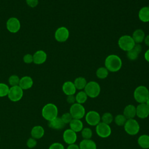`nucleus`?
Instances as JSON below:
<instances>
[{
    "label": "nucleus",
    "instance_id": "obj_16",
    "mask_svg": "<svg viewBox=\"0 0 149 149\" xmlns=\"http://www.w3.org/2000/svg\"><path fill=\"white\" fill-rule=\"evenodd\" d=\"M141 50H142L141 45L140 44H136L134 47L132 49L127 52L126 53L127 58L131 61H134L137 59Z\"/></svg>",
    "mask_w": 149,
    "mask_h": 149
},
{
    "label": "nucleus",
    "instance_id": "obj_4",
    "mask_svg": "<svg viewBox=\"0 0 149 149\" xmlns=\"http://www.w3.org/2000/svg\"><path fill=\"white\" fill-rule=\"evenodd\" d=\"M84 91L88 97L94 98L100 95L101 87L97 82L95 81H91L87 83V84L84 88Z\"/></svg>",
    "mask_w": 149,
    "mask_h": 149
},
{
    "label": "nucleus",
    "instance_id": "obj_23",
    "mask_svg": "<svg viewBox=\"0 0 149 149\" xmlns=\"http://www.w3.org/2000/svg\"><path fill=\"white\" fill-rule=\"evenodd\" d=\"M145 37L146 36L144 31L140 29L135 30L132 36V37L136 44L141 43L143 41H144Z\"/></svg>",
    "mask_w": 149,
    "mask_h": 149
},
{
    "label": "nucleus",
    "instance_id": "obj_27",
    "mask_svg": "<svg viewBox=\"0 0 149 149\" xmlns=\"http://www.w3.org/2000/svg\"><path fill=\"white\" fill-rule=\"evenodd\" d=\"M87 80L84 77H78L73 81L76 90H81L84 89L87 84Z\"/></svg>",
    "mask_w": 149,
    "mask_h": 149
},
{
    "label": "nucleus",
    "instance_id": "obj_22",
    "mask_svg": "<svg viewBox=\"0 0 149 149\" xmlns=\"http://www.w3.org/2000/svg\"><path fill=\"white\" fill-rule=\"evenodd\" d=\"M138 16L142 22H149V6L142 7L139 11Z\"/></svg>",
    "mask_w": 149,
    "mask_h": 149
},
{
    "label": "nucleus",
    "instance_id": "obj_40",
    "mask_svg": "<svg viewBox=\"0 0 149 149\" xmlns=\"http://www.w3.org/2000/svg\"><path fill=\"white\" fill-rule=\"evenodd\" d=\"M66 101L67 102L72 105L74 103H76V98H75V96L74 95H67V98H66Z\"/></svg>",
    "mask_w": 149,
    "mask_h": 149
},
{
    "label": "nucleus",
    "instance_id": "obj_34",
    "mask_svg": "<svg viewBox=\"0 0 149 149\" xmlns=\"http://www.w3.org/2000/svg\"><path fill=\"white\" fill-rule=\"evenodd\" d=\"M9 87L5 83H0V97L7 96L9 90Z\"/></svg>",
    "mask_w": 149,
    "mask_h": 149
},
{
    "label": "nucleus",
    "instance_id": "obj_39",
    "mask_svg": "<svg viewBox=\"0 0 149 149\" xmlns=\"http://www.w3.org/2000/svg\"><path fill=\"white\" fill-rule=\"evenodd\" d=\"M26 2L29 6L35 8L38 4V0H26Z\"/></svg>",
    "mask_w": 149,
    "mask_h": 149
},
{
    "label": "nucleus",
    "instance_id": "obj_31",
    "mask_svg": "<svg viewBox=\"0 0 149 149\" xmlns=\"http://www.w3.org/2000/svg\"><path fill=\"white\" fill-rule=\"evenodd\" d=\"M126 120H127V119L123 114L117 115L114 118L115 123H116V125H117L119 126H124Z\"/></svg>",
    "mask_w": 149,
    "mask_h": 149
},
{
    "label": "nucleus",
    "instance_id": "obj_18",
    "mask_svg": "<svg viewBox=\"0 0 149 149\" xmlns=\"http://www.w3.org/2000/svg\"><path fill=\"white\" fill-rule=\"evenodd\" d=\"M33 85V79L29 76H24L20 78L19 86L23 90L30 88Z\"/></svg>",
    "mask_w": 149,
    "mask_h": 149
},
{
    "label": "nucleus",
    "instance_id": "obj_8",
    "mask_svg": "<svg viewBox=\"0 0 149 149\" xmlns=\"http://www.w3.org/2000/svg\"><path fill=\"white\" fill-rule=\"evenodd\" d=\"M7 96L11 101L17 102L22 98L23 96V90L19 86H12L9 88Z\"/></svg>",
    "mask_w": 149,
    "mask_h": 149
},
{
    "label": "nucleus",
    "instance_id": "obj_41",
    "mask_svg": "<svg viewBox=\"0 0 149 149\" xmlns=\"http://www.w3.org/2000/svg\"><path fill=\"white\" fill-rule=\"evenodd\" d=\"M66 149H80L79 146L75 143L72 144H69Z\"/></svg>",
    "mask_w": 149,
    "mask_h": 149
},
{
    "label": "nucleus",
    "instance_id": "obj_10",
    "mask_svg": "<svg viewBox=\"0 0 149 149\" xmlns=\"http://www.w3.org/2000/svg\"><path fill=\"white\" fill-rule=\"evenodd\" d=\"M85 119L89 125L96 126L101 121V116L98 112L90 111L85 115Z\"/></svg>",
    "mask_w": 149,
    "mask_h": 149
},
{
    "label": "nucleus",
    "instance_id": "obj_13",
    "mask_svg": "<svg viewBox=\"0 0 149 149\" xmlns=\"http://www.w3.org/2000/svg\"><path fill=\"white\" fill-rule=\"evenodd\" d=\"M77 136L75 132L70 129H68L63 132V140L68 144H72L75 143Z\"/></svg>",
    "mask_w": 149,
    "mask_h": 149
},
{
    "label": "nucleus",
    "instance_id": "obj_3",
    "mask_svg": "<svg viewBox=\"0 0 149 149\" xmlns=\"http://www.w3.org/2000/svg\"><path fill=\"white\" fill-rule=\"evenodd\" d=\"M133 96L139 104L146 103L149 98V90L144 86H139L135 88Z\"/></svg>",
    "mask_w": 149,
    "mask_h": 149
},
{
    "label": "nucleus",
    "instance_id": "obj_37",
    "mask_svg": "<svg viewBox=\"0 0 149 149\" xmlns=\"http://www.w3.org/2000/svg\"><path fill=\"white\" fill-rule=\"evenodd\" d=\"M23 60L25 63L30 64L33 62V55L30 54H26L23 56Z\"/></svg>",
    "mask_w": 149,
    "mask_h": 149
},
{
    "label": "nucleus",
    "instance_id": "obj_7",
    "mask_svg": "<svg viewBox=\"0 0 149 149\" xmlns=\"http://www.w3.org/2000/svg\"><path fill=\"white\" fill-rule=\"evenodd\" d=\"M69 112L71 114L73 119H81L85 116L86 115V110L83 105L77 102L71 105Z\"/></svg>",
    "mask_w": 149,
    "mask_h": 149
},
{
    "label": "nucleus",
    "instance_id": "obj_33",
    "mask_svg": "<svg viewBox=\"0 0 149 149\" xmlns=\"http://www.w3.org/2000/svg\"><path fill=\"white\" fill-rule=\"evenodd\" d=\"M20 79L19 77L16 74H13L11 75L9 79H8V83L10 87L12 86H19V82H20Z\"/></svg>",
    "mask_w": 149,
    "mask_h": 149
},
{
    "label": "nucleus",
    "instance_id": "obj_15",
    "mask_svg": "<svg viewBox=\"0 0 149 149\" xmlns=\"http://www.w3.org/2000/svg\"><path fill=\"white\" fill-rule=\"evenodd\" d=\"M33 63L36 65H41L44 63L47 58L46 52L43 50H38L33 55Z\"/></svg>",
    "mask_w": 149,
    "mask_h": 149
},
{
    "label": "nucleus",
    "instance_id": "obj_9",
    "mask_svg": "<svg viewBox=\"0 0 149 149\" xmlns=\"http://www.w3.org/2000/svg\"><path fill=\"white\" fill-rule=\"evenodd\" d=\"M97 134L101 138L108 137L112 132L109 125L100 122L95 127Z\"/></svg>",
    "mask_w": 149,
    "mask_h": 149
},
{
    "label": "nucleus",
    "instance_id": "obj_20",
    "mask_svg": "<svg viewBox=\"0 0 149 149\" xmlns=\"http://www.w3.org/2000/svg\"><path fill=\"white\" fill-rule=\"evenodd\" d=\"M65 126V123L62 121L61 118L56 117L53 120L48 122V126L55 130H61Z\"/></svg>",
    "mask_w": 149,
    "mask_h": 149
},
{
    "label": "nucleus",
    "instance_id": "obj_30",
    "mask_svg": "<svg viewBox=\"0 0 149 149\" xmlns=\"http://www.w3.org/2000/svg\"><path fill=\"white\" fill-rule=\"evenodd\" d=\"M101 120H102V122L109 125L113 120V117L110 112H105L101 116Z\"/></svg>",
    "mask_w": 149,
    "mask_h": 149
},
{
    "label": "nucleus",
    "instance_id": "obj_19",
    "mask_svg": "<svg viewBox=\"0 0 149 149\" xmlns=\"http://www.w3.org/2000/svg\"><path fill=\"white\" fill-rule=\"evenodd\" d=\"M123 112V115L127 119H134V118L136 116V107L132 104L127 105L125 107Z\"/></svg>",
    "mask_w": 149,
    "mask_h": 149
},
{
    "label": "nucleus",
    "instance_id": "obj_12",
    "mask_svg": "<svg viewBox=\"0 0 149 149\" xmlns=\"http://www.w3.org/2000/svg\"><path fill=\"white\" fill-rule=\"evenodd\" d=\"M6 29L12 33H16L20 30L21 24L19 20L15 17H10L6 22Z\"/></svg>",
    "mask_w": 149,
    "mask_h": 149
},
{
    "label": "nucleus",
    "instance_id": "obj_26",
    "mask_svg": "<svg viewBox=\"0 0 149 149\" xmlns=\"http://www.w3.org/2000/svg\"><path fill=\"white\" fill-rule=\"evenodd\" d=\"M137 143L143 149L149 148V135L142 134L138 138Z\"/></svg>",
    "mask_w": 149,
    "mask_h": 149
},
{
    "label": "nucleus",
    "instance_id": "obj_36",
    "mask_svg": "<svg viewBox=\"0 0 149 149\" xmlns=\"http://www.w3.org/2000/svg\"><path fill=\"white\" fill-rule=\"evenodd\" d=\"M37 144V140L33 138V137H30L29 138L26 143V145L27 146L30 148H33L34 147H35L36 146Z\"/></svg>",
    "mask_w": 149,
    "mask_h": 149
},
{
    "label": "nucleus",
    "instance_id": "obj_17",
    "mask_svg": "<svg viewBox=\"0 0 149 149\" xmlns=\"http://www.w3.org/2000/svg\"><path fill=\"white\" fill-rule=\"evenodd\" d=\"M62 91L66 95H74L76 88L73 82L71 81H66L62 85Z\"/></svg>",
    "mask_w": 149,
    "mask_h": 149
},
{
    "label": "nucleus",
    "instance_id": "obj_29",
    "mask_svg": "<svg viewBox=\"0 0 149 149\" xmlns=\"http://www.w3.org/2000/svg\"><path fill=\"white\" fill-rule=\"evenodd\" d=\"M109 71L105 67H100L96 71V76L100 79H104L108 76Z\"/></svg>",
    "mask_w": 149,
    "mask_h": 149
},
{
    "label": "nucleus",
    "instance_id": "obj_38",
    "mask_svg": "<svg viewBox=\"0 0 149 149\" xmlns=\"http://www.w3.org/2000/svg\"><path fill=\"white\" fill-rule=\"evenodd\" d=\"M49 149H65V147L62 143L56 142L51 144L49 147Z\"/></svg>",
    "mask_w": 149,
    "mask_h": 149
},
{
    "label": "nucleus",
    "instance_id": "obj_28",
    "mask_svg": "<svg viewBox=\"0 0 149 149\" xmlns=\"http://www.w3.org/2000/svg\"><path fill=\"white\" fill-rule=\"evenodd\" d=\"M87 98L88 96L84 91H80L75 95L76 102L80 104L85 103L87 100Z\"/></svg>",
    "mask_w": 149,
    "mask_h": 149
},
{
    "label": "nucleus",
    "instance_id": "obj_2",
    "mask_svg": "<svg viewBox=\"0 0 149 149\" xmlns=\"http://www.w3.org/2000/svg\"><path fill=\"white\" fill-rule=\"evenodd\" d=\"M41 114L42 116L49 122L58 117V109L54 104L48 103L43 107Z\"/></svg>",
    "mask_w": 149,
    "mask_h": 149
},
{
    "label": "nucleus",
    "instance_id": "obj_45",
    "mask_svg": "<svg viewBox=\"0 0 149 149\" xmlns=\"http://www.w3.org/2000/svg\"><path fill=\"white\" fill-rule=\"evenodd\" d=\"M0 139H1V137H0Z\"/></svg>",
    "mask_w": 149,
    "mask_h": 149
},
{
    "label": "nucleus",
    "instance_id": "obj_6",
    "mask_svg": "<svg viewBox=\"0 0 149 149\" xmlns=\"http://www.w3.org/2000/svg\"><path fill=\"white\" fill-rule=\"evenodd\" d=\"M123 126L126 133L130 136L136 135L140 130V125L134 119H127Z\"/></svg>",
    "mask_w": 149,
    "mask_h": 149
},
{
    "label": "nucleus",
    "instance_id": "obj_21",
    "mask_svg": "<svg viewBox=\"0 0 149 149\" xmlns=\"http://www.w3.org/2000/svg\"><path fill=\"white\" fill-rule=\"evenodd\" d=\"M44 128L40 125L34 126L31 130V137L37 140L42 138L44 135Z\"/></svg>",
    "mask_w": 149,
    "mask_h": 149
},
{
    "label": "nucleus",
    "instance_id": "obj_32",
    "mask_svg": "<svg viewBox=\"0 0 149 149\" xmlns=\"http://www.w3.org/2000/svg\"><path fill=\"white\" fill-rule=\"evenodd\" d=\"M81 134L83 139H91L93 136V132L90 128L84 127L81 130Z\"/></svg>",
    "mask_w": 149,
    "mask_h": 149
},
{
    "label": "nucleus",
    "instance_id": "obj_42",
    "mask_svg": "<svg viewBox=\"0 0 149 149\" xmlns=\"http://www.w3.org/2000/svg\"><path fill=\"white\" fill-rule=\"evenodd\" d=\"M144 56L145 60H146L147 62H149V49H147V50L145 52Z\"/></svg>",
    "mask_w": 149,
    "mask_h": 149
},
{
    "label": "nucleus",
    "instance_id": "obj_14",
    "mask_svg": "<svg viewBox=\"0 0 149 149\" xmlns=\"http://www.w3.org/2000/svg\"><path fill=\"white\" fill-rule=\"evenodd\" d=\"M136 116L140 119H145L149 115V108L146 103L139 104L136 107Z\"/></svg>",
    "mask_w": 149,
    "mask_h": 149
},
{
    "label": "nucleus",
    "instance_id": "obj_43",
    "mask_svg": "<svg viewBox=\"0 0 149 149\" xmlns=\"http://www.w3.org/2000/svg\"><path fill=\"white\" fill-rule=\"evenodd\" d=\"M144 42L145 44H146L147 46L149 47V34L145 37L144 40Z\"/></svg>",
    "mask_w": 149,
    "mask_h": 149
},
{
    "label": "nucleus",
    "instance_id": "obj_35",
    "mask_svg": "<svg viewBox=\"0 0 149 149\" xmlns=\"http://www.w3.org/2000/svg\"><path fill=\"white\" fill-rule=\"evenodd\" d=\"M61 119L62 120V121L65 123V124H67V123H69L70 122V121L72 120L73 118L71 115V114L70 113V112H66L64 113L62 116L61 117Z\"/></svg>",
    "mask_w": 149,
    "mask_h": 149
},
{
    "label": "nucleus",
    "instance_id": "obj_1",
    "mask_svg": "<svg viewBox=\"0 0 149 149\" xmlns=\"http://www.w3.org/2000/svg\"><path fill=\"white\" fill-rule=\"evenodd\" d=\"M104 63L105 67L111 72L119 71L122 66V62L120 58L115 54H111L107 56Z\"/></svg>",
    "mask_w": 149,
    "mask_h": 149
},
{
    "label": "nucleus",
    "instance_id": "obj_25",
    "mask_svg": "<svg viewBox=\"0 0 149 149\" xmlns=\"http://www.w3.org/2000/svg\"><path fill=\"white\" fill-rule=\"evenodd\" d=\"M70 129L75 132L76 133L80 132L83 129V123L80 119H72L70 122L69 123Z\"/></svg>",
    "mask_w": 149,
    "mask_h": 149
},
{
    "label": "nucleus",
    "instance_id": "obj_44",
    "mask_svg": "<svg viewBox=\"0 0 149 149\" xmlns=\"http://www.w3.org/2000/svg\"><path fill=\"white\" fill-rule=\"evenodd\" d=\"M146 103L147 105L148 106V108H149V98H148V100L147 101V102H146Z\"/></svg>",
    "mask_w": 149,
    "mask_h": 149
},
{
    "label": "nucleus",
    "instance_id": "obj_5",
    "mask_svg": "<svg viewBox=\"0 0 149 149\" xmlns=\"http://www.w3.org/2000/svg\"><path fill=\"white\" fill-rule=\"evenodd\" d=\"M118 46L123 51L127 52L132 49L136 43L134 42L132 36L129 35H123L118 40Z\"/></svg>",
    "mask_w": 149,
    "mask_h": 149
},
{
    "label": "nucleus",
    "instance_id": "obj_11",
    "mask_svg": "<svg viewBox=\"0 0 149 149\" xmlns=\"http://www.w3.org/2000/svg\"><path fill=\"white\" fill-rule=\"evenodd\" d=\"M55 40L59 42H63L68 40L69 37V30L64 26L60 27L58 28L54 34Z\"/></svg>",
    "mask_w": 149,
    "mask_h": 149
},
{
    "label": "nucleus",
    "instance_id": "obj_24",
    "mask_svg": "<svg viewBox=\"0 0 149 149\" xmlns=\"http://www.w3.org/2000/svg\"><path fill=\"white\" fill-rule=\"evenodd\" d=\"M80 149H97L96 143L91 139H83L79 143Z\"/></svg>",
    "mask_w": 149,
    "mask_h": 149
}]
</instances>
